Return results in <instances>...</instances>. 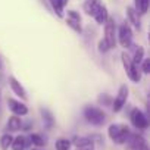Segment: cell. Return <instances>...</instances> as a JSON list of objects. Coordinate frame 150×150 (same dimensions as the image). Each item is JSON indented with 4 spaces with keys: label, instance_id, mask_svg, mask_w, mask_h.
<instances>
[{
    "label": "cell",
    "instance_id": "cell-9",
    "mask_svg": "<svg viewBox=\"0 0 150 150\" xmlns=\"http://www.w3.org/2000/svg\"><path fill=\"white\" fill-rule=\"evenodd\" d=\"M66 24L75 31V33H81L83 28H81V16L78 12L75 11H68V16H66Z\"/></svg>",
    "mask_w": 150,
    "mask_h": 150
},
{
    "label": "cell",
    "instance_id": "cell-8",
    "mask_svg": "<svg viewBox=\"0 0 150 150\" xmlns=\"http://www.w3.org/2000/svg\"><path fill=\"white\" fill-rule=\"evenodd\" d=\"M127 143H128V149L129 150H149L146 140L141 135H138V134H129Z\"/></svg>",
    "mask_w": 150,
    "mask_h": 150
},
{
    "label": "cell",
    "instance_id": "cell-20",
    "mask_svg": "<svg viewBox=\"0 0 150 150\" xmlns=\"http://www.w3.org/2000/svg\"><path fill=\"white\" fill-rule=\"evenodd\" d=\"M12 140H13V137L11 134H3L2 137H0V147H2V150H9V147L12 144Z\"/></svg>",
    "mask_w": 150,
    "mask_h": 150
},
{
    "label": "cell",
    "instance_id": "cell-24",
    "mask_svg": "<svg viewBox=\"0 0 150 150\" xmlns=\"http://www.w3.org/2000/svg\"><path fill=\"white\" fill-rule=\"evenodd\" d=\"M143 56H144V49L143 47H140L138 46V49L135 50V53H134V57H132V62L138 66L141 62H143Z\"/></svg>",
    "mask_w": 150,
    "mask_h": 150
},
{
    "label": "cell",
    "instance_id": "cell-18",
    "mask_svg": "<svg viewBox=\"0 0 150 150\" xmlns=\"http://www.w3.org/2000/svg\"><path fill=\"white\" fill-rule=\"evenodd\" d=\"M27 143H28V141H27V138H25L24 135H18L16 138L12 140L11 147H12V150H25Z\"/></svg>",
    "mask_w": 150,
    "mask_h": 150
},
{
    "label": "cell",
    "instance_id": "cell-4",
    "mask_svg": "<svg viewBox=\"0 0 150 150\" xmlns=\"http://www.w3.org/2000/svg\"><path fill=\"white\" fill-rule=\"evenodd\" d=\"M109 49H113L116 46V25H115V19L108 18V21L105 22V38H103Z\"/></svg>",
    "mask_w": 150,
    "mask_h": 150
},
{
    "label": "cell",
    "instance_id": "cell-31",
    "mask_svg": "<svg viewBox=\"0 0 150 150\" xmlns=\"http://www.w3.org/2000/svg\"><path fill=\"white\" fill-rule=\"evenodd\" d=\"M33 150H38V149H33Z\"/></svg>",
    "mask_w": 150,
    "mask_h": 150
},
{
    "label": "cell",
    "instance_id": "cell-21",
    "mask_svg": "<svg viewBox=\"0 0 150 150\" xmlns=\"http://www.w3.org/2000/svg\"><path fill=\"white\" fill-rule=\"evenodd\" d=\"M50 5H52L54 13H56L59 18H62V16H63V5H62L60 0H50Z\"/></svg>",
    "mask_w": 150,
    "mask_h": 150
},
{
    "label": "cell",
    "instance_id": "cell-11",
    "mask_svg": "<svg viewBox=\"0 0 150 150\" xmlns=\"http://www.w3.org/2000/svg\"><path fill=\"white\" fill-rule=\"evenodd\" d=\"M74 144L78 150H93L94 149V143H93V138H88V137H77L74 138Z\"/></svg>",
    "mask_w": 150,
    "mask_h": 150
},
{
    "label": "cell",
    "instance_id": "cell-15",
    "mask_svg": "<svg viewBox=\"0 0 150 150\" xmlns=\"http://www.w3.org/2000/svg\"><path fill=\"white\" fill-rule=\"evenodd\" d=\"M8 129L11 131V132H15V131H19L21 128H22V122H21V119H19V116H16V115H13V116H11L9 118V121H8Z\"/></svg>",
    "mask_w": 150,
    "mask_h": 150
},
{
    "label": "cell",
    "instance_id": "cell-29",
    "mask_svg": "<svg viewBox=\"0 0 150 150\" xmlns=\"http://www.w3.org/2000/svg\"><path fill=\"white\" fill-rule=\"evenodd\" d=\"M0 69H2V60H0Z\"/></svg>",
    "mask_w": 150,
    "mask_h": 150
},
{
    "label": "cell",
    "instance_id": "cell-16",
    "mask_svg": "<svg viewBox=\"0 0 150 150\" xmlns=\"http://www.w3.org/2000/svg\"><path fill=\"white\" fill-rule=\"evenodd\" d=\"M108 18H109V15H108V8L105 6V5H102L100 8H99V11L96 12V15H94V19L97 21V24H105L106 21H108Z\"/></svg>",
    "mask_w": 150,
    "mask_h": 150
},
{
    "label": "cell",
    "instance_id": "cell-26",
    "mask_svg": "<svg viewBox=\"0 0 150 150\" xmlns=\"http://www.w3.org/2000/svg\"><path fill=\"white\" fill-rule=\"evenodd\" d=\"M108 50H110L109 46H108V43H106L105 40H100V41H99V52H100V53H106Z\"/></svg>",
    "mask_w": 150,
    "mask_h": 150
},
{
    "label": "cell",
    "instance_id": "cell-3",
    "mask_svg": "<svg viewBox=\"0 0 150 150\" xmlns=\"http://www.w3.org/2000/svg\"><path fill=\"white\" fill-rule=\"evenodd\" d=\"M122 63H124V68L127 71V75H128V78L134 83H140L141 80V75L138 72V66L132 62V59L128 56V53H122Z\"/></svg>",
    "mask_w": 150,
    "mask_h": 150
},
{
    "label": "cell",
    "instance_id": "cell-10",
    "mask_svg": "<svg viewBox=\"0 0 150 150\" xmlns=\"http://www.w3.org/2000/svg\"><path fill=\"white\" fill-rule=\"evenodd\" d=\"M8 106L13 112V115H16V116H25L28 113V108L24 103H21V102H18L15 99H9L8 100Z\"/></svg>",
    "mask_w": 150,
    "mask_h": 150
},
{
    "label": "cell",
    "instance_id": "cell-32",
    "mask_svg": "<svg viewBox=\"0 0 150 150\" xmlns=\"http://www.w3.org/2000/svg\"><path fill=\"white\" fill-rule=\"evenodd\" d=\"M77 150H78V149H77Z\"/></svg>",
    "mask_w": 150,
    "mask_h": 150
},
{
    "label": "cell",
    "instance_id": "cell-14",
    "mask_svg": "<svg viewBox=\"0 0 150 150\" xmlns=\"http://www.w3.org/2000/svg\"><path fill=\"white\" fill-rule=\"evenodd\" d=\"M40 113H41V118H43V124L47 129L53 128L54 125V119H53V115L49 109H40Z\"/></svg>",
    "mask_w": 150,
    "mask_h": 150
},
{
    "label": "cell",
    "instance_id": "cell-23",
    "mask_svg": "<svg viewBox=\"0 0 150 150\" xmlns=\"http://www.w3.org/2000/svg\"><path fill=\"white\" fill-rule=\"evenodd\" d=\"M30 141H31L34 146H37V147H41V146L46 144L44 138H43L40 134H31V135H30Z\"/></svg>",
    "mask_w": 150,
    "mask_h": 150
},
{
    "label": "cell",
    "instance_id": "cell-27",
    "mask_svg": "<svg viewBox=\"0 0 150 150\" xmlns=\"http://www.w3.org/2000/svg\"><path fill=\"white\" fill-rule=\"evenodd\" d=\"M143 72L144 74H149L150 72V59H146L143 62Z\"/></svg>",
    "mask_w": 150,
    "mask_h": 150
},
{
    "label": "cell",
    "instance_id": "cell-22",
    "mask_svg": "<svg viewBox=\"0 0 150 150\" xmlns=\"http://www.w3.org/2000/svg\"><path fill=\"white\" fill-rule=\"evenodd\" d=\"M71 144L72 143L68 138H59V140H56L54 147H56V150H69L71 149Z\"/></svg>",
    "mask_w": 150,
    "mask_h": 150
},
{
    "label": "cell",
    "instance_id": "cell-13",
    "mask_svg": "<svg viewBox=\"0 0 150 150\" xmlns=\"http://www.w3.org/2000/svg\"><path fill=\"white\" fill-rule=\"evenodd\" d=\"M100 6H102L100 0H86L84 5H83V9H84V12H86L87 15L94 16V15H96V12L99 11V8H100Z\"/></svg>",
    "mask_w": 150,
    "mask_h": 150
},
{
    "label": "cell",
    "instance_id": "cell-28",
    "mask_svg": "<svg viewBox=\"0 0 150 150\" xmlns=\"http://www.w3.org/2000/svg\"><path fill=\"white\" fill-rule=\"evenodd\" d=\"M60 2H62V5H63V8L68 5V0H60Z\"/></svg>",
    "mask_w": 150,
    "mask_h": 150
},
{
    "label": "cell",
    "instance_id": "cell-17",
    "mask_svg": "<svg viewBox=\"0 0 150 150\" xmlns=\"http://www.w3.org/2000/svg\"><path fill=\"white\" fill-rule=\"evenodd\" d=\"M127 16H128V21L137 28V30H140V21H138V13L135 12V9L134 8H127Z\"/></svg>",
    "mask_w": 150,
    "mask_h": 150
},
{
    "label": "cell",
    "instance_id": "cell-1",
    "mask_svg": "<svg viewBox=\"0 0 150 150\" xmlns=\"http://www.w3.org/2000/svg\"><path fill=\"white\" fill-rule=\"evenodd\" d=\"M108 134L110 137V140L116 144H124L127 143L128 137H129V128L127 125H122V124H112L109 128H108Z\"/></svg>",
    "mask_w": 150,
    "mask_h": 150
},
{
    "label": "cell",
    "instance_id": "cell-2",
    "mask_svg": "<svg viewBox=\"0 0 150 150\" xmlns=\"http://www.w3.org/2000/svg\"><path fill=\"white\" fill-rule=\"evenodd\" d=\"M84 116L86 119L91 124V125H96V127H100L105 124L106 121V115L102 109L99 108H94V106H87L84 109Z\"/></svg>",
    "mask_w": 150,
    "mask_h": 150
},
{
    "label": "cell",
    "instance_id": "cell-25",
    "mask_svg": "<svg viewBox=\"0 0 150 150\" xmlns=\"http://www.w3.org/2000/svg\"><path fill=\"white\" fill-rule=\"evenodd\" d=\"M99 103L100 105H103V106H110L112 105V99L108 96V94H102V96H99Z\"/></svg>",
    "mask_w": 150,
    "mask_h": 150
},
{
    "label": "cell",
    "instance_id": "cell-12",
    "mask_svg": "<svg viewBox=\"0 0 150 150\" xmlns=\"http://www.w3.org/2000/svg\"><path fill=\"white\" fill-rule=\"evenodd\" d=\"M9 86H11V88L13 90V93L16 96H19L21 99L27 100V91H25V88L21 86V83L15 77H9Z\"/></svg>",
    "mask_w": 150,
    "mask_h": 150
},
{
    "label": "cell",
    "instance_id": "cell-7",
    "mask_svg": "<svg viewBox=\"0 0 150 150\" xmlns=\"http://www.w3.org/2000/svg\"><path fill=\"white\" fill-rule=\"evenodd\" d=\"M127 99H128V87L124 84V86L119 87V91H118L115 100H112V109H113V112H119L124 108V105L127 103Z\"/></svg>",
    "mask_w": 150,
    "mask_h": 150
},
{
    "label": "cell",
    "instance_id": "cell-19",
    "mask_svg": "<svg viewBox=\"0 0 150 150\" xmlns=\"http://www.w3.org/2000/svg\"><path fill=\"white\" fill-rule=\"evenodd\" d=\"M149 9V0H135V12L138 15H144Z\"/></svg>",
    "mask_w": 150,
    "mask_h": 150
},
{
    "label": "cell",
    "instance_id": "cell-30",
    "mask_svg": "<svg viewBox=\"0 0 150 150\" xmlns=\"http://www.w3.org/2000/svg\"><path fill=\"white\" fill-rule=\"evenodd\" d=\"M0 97H2V91H0Z\"/></svg>",
    "mask_w": 150,
    "mask_h": 150
},
{
    "label": "cell",
    "instance_id": "cell-6",
    "mask_svg": "<svg viewBox=\"0 0 150 150\" xmlns=\"http://www.w3.org/2000/svg\"><path fill=\"white\" fill-rule=\"evenodd\" d=\"M118 40H119V44L125 49H128L131 46V41H132V33H131V28L129 25L125 22V24H121L119 27V33H118Z\"/></svg>",
    "mask_w": 150,
    "mask_h": 150
},
{
    "label": "cell",
    "instance_id": "cell-5",
    "mask_svg": "<svg viewBox=\"0 0 150 150\" xmlns=\"http://www.w3.org/2000/svg\"><path fill=\"white\" fill-rule=\"evenodd\" d=\"M129 119H131L132 125L137 129H146L149 127V119H147V116L140 109H132L131 115H129Z\"/></svg>",
    "mask_w": 150,
    "mask_h": 150
}]
</instances>
